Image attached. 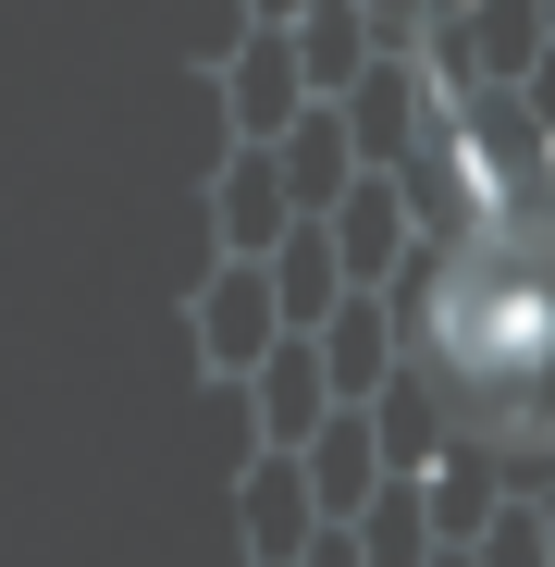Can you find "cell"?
Masks as SVG:
<instances>
[{"label":"cell","mask_w":555,"mask_h":567,"mask_svg":"<svg viewBox=\"0 0 555 567\" xmlns=\"http://www.w3.org/2000/svg\"><path fill=\"white\" fill-rule=\"evenodd\" d=\"M420 346L470 420L543 432L555 420V223H482L470 247H444Z\"/></svg>","instance_id":"1"}]
</instances>
